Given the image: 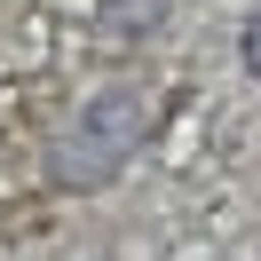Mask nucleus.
Segmentation results:
<instances>
[{
    "mask_svg": "<svg viewBox=\"0 0 261 261\" xmlns=\"http://www.w3.org/2000/svg\"><path fill=\"white\" fill-rule=\"evenodd\" d=\"M150 135V103H143V87H111V95H95L80 111V127H71V143H64V174L71 182H95L103 166H119L135 143Z\"/></svg>",
    "mask_w": 261,
    "mask_h": 261,
    "instance_id": "obj_1",
    "label": "nucleus"
},
{
    "mask_svg": "<svg viewBox=\"0 0 261 261\" xmlns=\"http://www.w3.org/2000/svg\"><path fill=\"white\" fill-rule=\"evenodd\" d=\"M238 56H245V71H253V80H261V8H253V16H245V32H238Z\"/></svg>",
    "mask_w": 261,
    "mask_h": 261,
    "instance_id": "obj_2",
    "label": "nucleus"
}]
</instances>
